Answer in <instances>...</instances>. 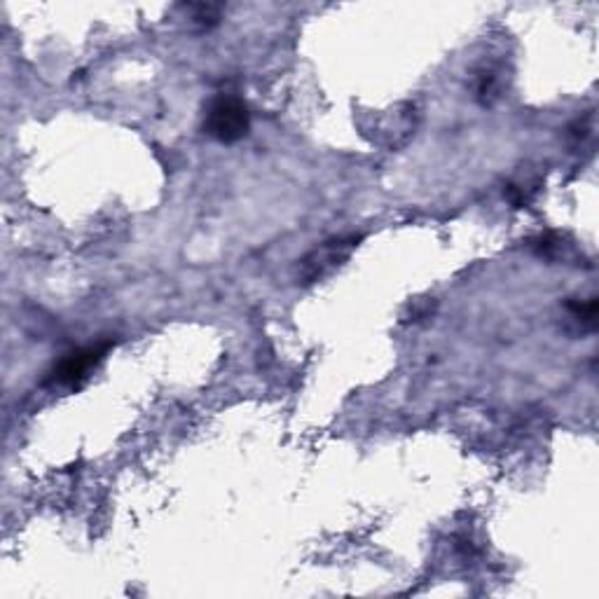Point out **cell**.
<instances>
[{"mask_svg":"<svg viewBox=\"0 0 599 599\" xmlns=\"http://www.w3.org/2000/svg\"><path fill=\"white\" fill-rule=\"evenodd\" d=\"M111 349V342L92 344L68 354L55 370H52L49 380L59 386H78L82 380H87L90 370L105 357V351Z\"/></svg>","mask_w":599,"mask_h":599,"instance_id":"3957f363","label":"cell"},{"mask_svg":"<svg viewBox=\"0 0 599 599\" xmlns=\"http://www.w3.org/2000/svg\"><path fill=\"white\" fill-rule=\"evenodd\" d=\"M204 129L211 138L221 140V144H235V140L244 138L251 129V115L246 103L235 97H221L211 101Z\"/></svg>","mask_w":599,"mask_h":599,"instance_id":"6da1fadb","label":"cell"},{"mask_svg":"<svg viewBox=\"0 0 599 599\" xmlns=\"http://www.w3.org/2000/svg\"><path fill=\"white\" fill-rule=\"evenodd\" d=\"M357 244H359V237H338V239H330V241L321 244L319 249H314L303 260V270H300V276H303L305 284L324 279L335 268L342 265V262L351 256V251L357 249Z\"/></svg>","mask_w":599,"mask_h":599,"instance_id":"7a4b0ae2","label":"cell"}]
</instances>
